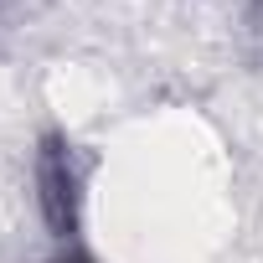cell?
Listing matches in <instances>:
<instances>
[{
	"mask_svg": "<svg viewBox=\"0 0 263 263\" xmlns=\"http://www.w3.org/2000/svg\"><path fill=\"white\" fill-rule=\"evenodd\" d=\"M36 186H42V217L52 232H72L78 227V201H83V176H78V155L62 135L42 140L36 155Z\"/></svg>",
	"mask_w": 263,
	"mask_h": 263,
	"instance_id": "obj_1",
	"label": "cell"
}]
</instances>
